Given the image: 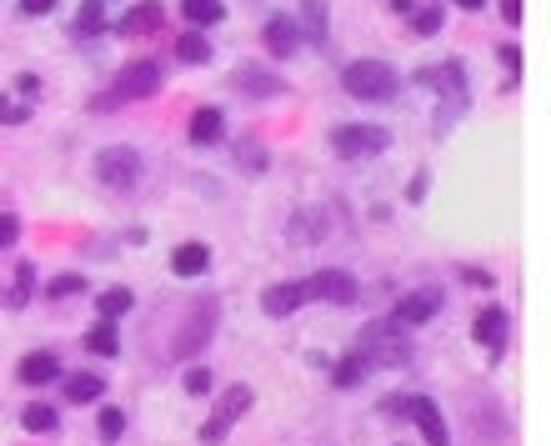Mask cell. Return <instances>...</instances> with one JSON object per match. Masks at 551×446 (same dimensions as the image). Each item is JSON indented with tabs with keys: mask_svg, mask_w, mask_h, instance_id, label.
Here are the masks:
<instances>
[{
	"mask_svg": "<svg viewBox=\"0 0 551 446\" xmlns=\"http://www.w3.org/2000/svg\"><path fill=\"white\" fill-rule=\"evenodd\" d=\"M356 351L366 356V366H406L411 361V341L401 321H371L356 341Z\"/></svg>",
	"mask_w": 551,
	"mask_h": 446,
	"instance_id": "1",
	"label": "cell"
},
{
	"mask_svg": "<svg viewBox=\"0 0 551 446\" xmlns=\"http://www.w3.org/2000/svg\"><path fill=\"white\" fill-rule=\"evenodd\" d=\"M381 411H386V416H411V421L421 426L426 446H451L446 416L436 411V401H431V396H386V401H381Z\"/></svg>",
	"mask_w": 551,
	"mask_h": 446,
	"instance_id": "2",
	"label": "cell"
},
{
	"mask_svg": "<svg viewBox=\"0 0 551 446\" xmlns=\"http://www.w3.org/2000/svg\"><path fill=\"white\" fill-rule=\"evenodd\" d=\"M341 86L356 96V101H391L396 96V71L386 61H351L341 71Z\"/></svg>",
	"mask_w": 551,
	"mask_h": 446,
	"instance_id": "3",
	"label": "cell"
},
{
	"mask_svg": "<svg viewBox=\"0 0 551 446\" xmlns=\"http://www.w3.org/2000/svg\"><path fill=\"white\" fill-rule=\"evenodd\" d=\"M391 146V136L381 126H336L331 131V151L341 161H361V156H381Z\"/></svg>",
	"mask_w": 551,
	"mask_h": 446,
	"instance_id": "4",
	"label": "cell"
},
{
	"mask_svg": "<svg viewBox=\"0 0 551 446\" xmlns=\"http://www.w3.org/2000/svg\"><path fill=\"white\" fill-rule=\"evenodd\" d=\"M251 401H256V391H251V386H226V391H221V401H216V411H211V421L201 426V441H206V446H216V441L236 426V416H241Z\"/></svg>",
	"mask_w": 551,
	"mask_h": 446,
	"instance_id": "5",
	"label": "cell"
},
{
	"mask_svg": "<svg viewBox=\"0 0 551 446\" xmlns=\"http://www.w3.org/2000/svg\"><path fill=\"white\" fill-rule=\"evenodd\" d=\"M96 181H106V186H116V191L136 186V181H141V156H136L131 146H106V151L96 156Z\"/></svg>",
	"mask_w": 551,
	"mask_h": 446,
	"instance_id": "6",
	"label": "cell"
},
{
	"mask_svg": "<svg viewBox=\"0 0 551 446\" xmlns=\"http://www.w3.org/2000/svg\"><path fill=\"white\" fill-rule=\"evenodd\" d=\"M161 81H166V76H161L156 61H131V66L116 76V96H121V101H146V96L161 91Z\"/></svg>",
	"mask_w": 551,
	"mask_h": 446,
	"instance_id": "7",
	"label": "cell"
},
{
	"mask_svg": "<svg viewBox=\"0 0 551 446\" xmlns=\"http://www.w3.org/2000/svg\"><path fill=\"white\" fill-rule=\"evenodd\" d=\"M416 81H421V86H441V96H446V116H441V126L451 121V111H456V116L466 111V76H461L456 61H446V66H436V71H421Z\"/></svg>",
	"mask_w": 551,
	"mask_h": 446,
	"instance_id": "8",
	"label": "cell"
},
{
	"mask_svg": "<svg viewBox=\"0 0 551 446\" xmlns=\"http://www.w3.org/2000/svg\"><path fill=\"white\" fill-rule=\"evenodd\" d=\"M306 301H331V306H351L356 301V281L346 271H316L311 281H301Z\"/></svg>",
	"mask_w": 551,
	"mask_h": 446,
	"instance_id": "9",
	"label": "cell"
},
{
	"mask_svg": "<svg viewBox=\"0 0 551 446\" xmlns=\"http://www.w3.org/2000/svg\"><path fill=\"white\" fill-rule=\"evenodd\" d=\"M436 311H441V291H436V286H421V291H406V296L396 301V316H391V321L421 326V321H431Z\"/></svg>",
	"mask_w": 551,
	"mask_h": 446,
	"instance_id": "10",
	"label": "cell"
},
{
	"mask_svg": "<svg viewBox=\"0 0 551 446\" xmlns=\"http://www.w3.org/2000/svg\"><path fill=\"white\" fill-rule=\"evenodd\" d=\"M211 326H216V301H201V306H196V316H191V326L176 336V356L201 351V346H206V336H211Z\"/></svg>",
	"mask_w": 551,
	"mask_h": 446,
	"instance_id": "11",
	"label": "cell"
},
{
	"mask_svg": "<svg viewBox=\"0 0 551 446\" xmlns=\"http://www.w3.org/2000/svg\"><path fill=\"white\" fill-rule=\"evenodd\" d=\"M261 41H266L271 56H296V46H301V26H296L291 16H271L266 31H261Z\"/></svg>",
	"mask_w": 551,
	"mask_h": 446,
	"instance_id": "12",
	"label": "cell"
},
{
	"mask_svg": "<svg viewBox=\"0 0 551 446\" xmlns=\"http://www.w3.org/2000/svg\"><path fill=\"white\" fill-rule=\"evenodd\" d=\"M161 0H141V6H131L126 16H121V36H151L156 26H161Z\"/></svg>",
	"mask_w": 551,
	"mask_h": 446,
	"instance_id": "13",
	"label": "cell"
},
{
	"mask_svg": "<svg viewBox=\"0 0 551 446\" xmlns=\"http://www.w3.org/2000/svg\"><path fill=\"white\" fill-rule=\"evenodd\" d=\"M231 86H236V91H246V96H286V81H281V76H271V71H251V66H246V71H236V76H231Z\"/></svg>",
	"mask_w": 551,
	"mask_h": 446,
	"instance_id": "14",
	"label": "cell"
},
{
	"mask_svg": "<svg viewBox=\"0 0 551 446\" xmlns=\"http://www.w3.org/2000/svg\"><path fill=\"white\" fill-rule=\"evenodd\" d=\"M221 131H226V116H221L216 106H201V111L191 116V146H216Z\"/></svg>",
	"mask_w": 551,
	"mask_h": 446,
	"instance_id": "15",
	"label": "cell"
},
{
	"mask_svg": "<svg viewBox=\"0 0 551 446\" xmlns=\"http://www.w3.org/2000/svg\"><path fill=\"white\" fill-rule=\"evenodd\" d=\"M61 376V361L51 356V351H31L26 361H21V381L26 386H51Z\"/></svg>",
	"mask_w": 551,
	"mask_h": 446,
	"instance_id": "16",
	"label": "cell"
},
{
	"mask_svg": "<svg viewBox=\"0 0 551 446\" xmlns=\"http://www.w3.org/2000/svg\"><path fill=\"white\" fill-rule=\"evenodd\" d=\"M296 306H306L301 281H281V286H271V291H266V316H291Z\"/></svg>",
	"mask_w": 551,
	"mask_h": 446,
	"instance_id": "17",
	"label": "cell"
},
{
	"mask_svg": "<svg viewBox=\"0 0 551 446\" xmlns=\"http://www.w3.org/2000/svg\"><path fill=\"white\" fill-rule=\"evenodd\" d=\"M471 331H476V341H481V346L501 351V341H506V311H501V306H486V311L476 316V326H471Z\"/></svg>",
	"mask_w": 551,
	"mask_h": 446,
	"instance_id": "18",
	"label": "cell"
},
{
	"mask_svg": "<svg viewBox=\"0 0 551 446\" xmlns=\"http://www.w3.org/2000/svg\"><path fill=\"white\" fill-rule=\"evenodd\" d=\"M206 261H211V251H206L201 241H186V246L171 251V271H176V276H201Z\"/></svg>",
	"mask_w": 551,
	"mask_h": 446,
	"instance_id": "19",
	"label": "cell"
},
{
	"mask_svg": "<svg viewBox=\"0 0 551 446\" xmlns=\"http://www.w3.org/2000/svg\"><path fill=\"white\" fill-rule=\"evenodd\" d=\"M366 371H371V366H366V356H361V351H351V356H341V361L331 366V381H336L341 391H351V386H361V381H366Z\"/></svg>",
	"mask_w": 551,
	"mask_h": 446,
	"instance_id": "20",
	"label": "cell"
},
{
	"mask_svg": "<svg viewBox=\"0 0 551 446\" xmlns=\"http://www.w3.org/2000/svg\"><path fill=\"white\" fill-rule=\"evenodd\" d=\"M181 16H186L196 31H206V26H216V21L226 16V6H221V0H181Z\"/></svg>",
	"mask_w": 551,
	"mask_h": 446,
	"instance_id": "21",
	"label": "cell"
},
{
	"mask_svg": "<svg viewBox=\"0 0 551 446\" xmlns=\"http://www.w3.org/2000/svg\"><path fill=\"white\" fill-rule=\"evenodd\" d=\"M101 391H106V381H101V376H91V371H76V376L66 381V396H71L76 406H91V401H101Z\"/></svg>",
	"mask_w": 551,
	"mask_h": 446,
	"instance_id": "22",
	"label": "cell"
},
{
	"mask_svg": "<svg viewBox=\"0 0 551 446\" xmlns=\"http://www.w3.org/2000/svg\"><path fill=\"white\" fill-rule=\"evenodd\" d=\"M236 161H241V171H266V166H271V156H266V146H261L256 136L236 141Z\"/></svg>",
	"mask_w": 551,
	"mask_h": 446,
	"instance_id": "23",
	"label": "cell"
},
{
	"mask_svg": "<svg viewBox=\"0 0 551 446\" xmlns=\"http://www.w3.org/2000/svg\"><path fill=\"white\" fill-rule=\"evenodd\" d=\"M131 301H136V296H131L126 286H111V291H101V296H96V306H101V316H106V321L126 316V311H131Z\"/></svg>",
	"mask_w": 551,
	"mask_h": 446,
	"instance_id": "24",
	"label": "cell"
},
{
	"mask_svg": "<svg viewBox=\"0 0 551 446\" xmlns=\"http://www.w3.org/2000/svg\"><path fill=\"white\" fill-rule=\"evenodd\" d=\"M86 346H91L96 356H116V351H121V341H116V326H111V321H96V326L86 331Z\"/></svg>",
	"mask_w": 551,
	"mask_h": 446,
	"instance_id": "25",
	"label": "cell"
},
{
	"mask_svg": "<svg viewBox=\"0 0 551 446\" xmlns=\"http://www.w3.org/2000/svg\"><path fill=\"white\" fill-rule=\"evenodd\" d=\"M56 421H61V416H56V406H46V401H36V406L21 411V426L36 431V436H41V431H56Z\"/></svg>",
	"mask_w": 551,
	"mask_h": 446,
	"instance_id": "26",
	"label": "cell"
},
{
	"mask_svg": "<svg viewBox=\"0 0 551 446\" xmlns=\"http://www.w3.org/2000/svg\"><path fill=\"white\" fill-rule=\"evenodd\" d=\"M176 56H181L186 66H206V61H211V46H206V36H196V31H191V36H181V41H176Z\"/></svg>",
	"mask_w": 551,
	"mask_h": 446,
	"instance_id": "27",
	"label": "cell"
},
{
	"mask_svg": "<svg viewBox=\"0 0 551 446\" xmlns=\"http://www.w3.org/2000/svg\"><path fill=\"white\" fill-rule=\"evenodd\" d=\"M101 26H106V6H101V0H86L76 31H81V36H91V31H101Z\"/></svg>",
	"mask_w": 551,
	"mask_h": 446,
	"instance_id": "28",
	"label": "cell"
},
{
	"mask_svg": "<svg viewBox=\"0 0 551 446\" xmlns=\"http://www.w3.org/2000/svg\"><path fill=\"white\" fill-rule=\"evenodd\" d=\"M31 121V106H21L16 96H0V126H21Z\"/></svg>",
	"mask_w": 551,
	"mask_h": 446,
	"instance_id": "29",
	"label": "cell"
},
{
	"mask_svg": "<svg viewBox=\"0 0 551 446\" xmlns=\"http://www.w3.org/2000/svg\"><path fill=\"white\" fill-rule=\"evenodd\" d=\"M121 431H126V411L101 406V436H106V441H121Z\"/></svg>",
	"mask_w": 551,
	"mask_h": 446,
	"instance_id": "30",
	"label": "cell"
},
{
	"mask_svg": "<svg viewBox=\"0 0 551 446\" xmlns=\"http://www.w3.org/2000/svg\"><path fill=\"white\" fill-rule=\"evenodd\" d=\"M411 31H416V36H436V31H441V11H436V6H426V11L411 21Z\"/></svg>",
	"mask_w": 551,
	"mask_h": 446,
	"instance_id": "31",
	"label": "cell"
},
{
	"mask_svg": "<svg viewBox=\"0 0 551 446\" xmlns=\"http://www.w3.org/2000/svg\"><path fill=\"white\" fill-rule=\"evenodd\" d=\"M46 291H51V296H76V291H86V281H81V276H56Z\"/></svg>",
	"mask_w": 551,
	"mask_h": 446,
	"instance_id": "32",
	"label": "cell"
},
{
	"mask_svg": "<svg viewBox=\"0 0 551 446\" xmlns=\"http://www.w3.org/2000/svg\"><path fill=\"white\" fill-rule=\"evenodd\" d=\"M16 236H21V221L16 216H0V251L16 246Z\"/></svg>",
	"mask_w": 551,
	"mask_h": 446,
	"instance_id": "33",
	"label": "cell"
},
{
	"mask_svg": "<svg viewBox=\"0 0 551 446\" xmlns=\"http://www.w3.org/2000/svg\"><path fill=\"white\" fill-rule=\"evenodd\" d=\"M186 391L206 396V391H211V371H191V376H186Z\"/></svg>",
	"mask_w": 551,
	"mask_h": 446,
	"instance_id": "34",
	"label": "cell"
},
{
	"mask_svg": "<svg viewBox=\"0 0 551 446\" xmlns=\"http://www.w3.org/2000/svg\"><path fill=\"white\" fill-rule=\"evenodd\" d=\"M501 21L506 26H521V0H501Z\"/></svg>",
	"mask_w": 551,
	"mask_h": 446,
	"instance_id": "35",
	"label": "cell"
},
{
	"mask_svg": "<svg viewBox=\"0 0 551 446\" xmlns=\"http://www.w3.org/2000/svg\"><path fill=\"white\" fill-rule=\"evenodd\" d=\"M21 11L26 16H46V11H56V0H21Z\"/></svg>",
	"mask_w": 551,
	"mask_h": 446,
	"instance_id": "36",
	"label": "cell"
},
{
	"mask_svg": "<svg viewBox=\"0 0 551 446\" xmlns=\"http://www.w3.org/2000/svg\"><path fill=\"white\" fill-rule=\"evenodd\" d=\"M501 61H506V71H511V76L521 71V51H516V46H501Z\"/></svg>",
	"mask_w": 551,
	"mask_h": 446,
	"instance_id": "37",
	"label": "cell"
},
{
	"mask_svg": "<svg viewBox=\"0 0 551 446\" xmlns=\"http://www.w3.org/2000/svg\"><path fill=\"white\" fill-rule=\"evenodd\" d=\"M456 6H461V11H481V6H486V0H456Z\"/></svg>",
	"mask_w": 551,
	"mask_h": 446,
	"instance_id": "38",
	"label": "cell"
}]
</instances>
